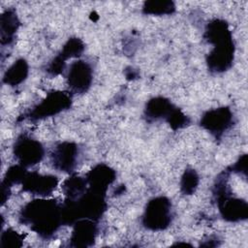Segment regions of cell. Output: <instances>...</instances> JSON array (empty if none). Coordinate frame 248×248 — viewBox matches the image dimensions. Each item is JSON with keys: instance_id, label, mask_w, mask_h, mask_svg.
Wrapping results in <instances>:
<instances>
[{"instance_id": "obj_1", "label": "cell", "mask_w": 248, "mask_h": 248, "mask_svg": "<svg viewBox=\"0 0 248 248\" xmlns=\"http://www.w3.org/2000/svg\"><path fill=\"white\" fill-rule=\"evenodd\" d=\"M18 222L29 227L43 239H50L63 226L61 203L54 199L32 200L19 210Z\"/></svg>"}, {"instance_id": "obj_2", "label": "cell", "mask_w": 248, "mask_h": 248, "mask_svg": "<svg viewBox=\"0 0 248 248\" xmlns=\"http://www.w3.org/2000/svg\"><path fill=\"white\" fill-rule=\"evenodd\" d=\"M203 37L213 46L205 58L208 71L221 74L231 69L234 60L235 46L227 21L220 18L211 19L205 27Z\"/></svg>"}, {"instance_id": "obj_3", "label": "cell", "mask_w": 248, "mask_h": 248, "mask_svg": "<svg viewBox=\"0 0 248 248\" xmlns=\"http://www.w3.org/2000/svg\"><path fill=\"white\" fill-rule=\"evenodd\" d=\"M229 171H222L216 178L212 188L213 198L220 215L228 222H239L248 217V203L245 200L233 197L228 184Z\"/></svg>"}, {"instance_id": "obj_4", "label": "cell", "mask_w": 248, "mask_h": 248, "mask_svg": "<svg viewBox=\"0 0 248 248\" xmlns=\"http://www.w3.org/2000/svg\"><path fill=\"white\" fill-rule=\"evenodd\" d=\"M173 219L172 204L169 198L158 196L150 199L141 216L142 226L153 232H161L168 229Z\"/></svg>"}, {"instance_id": "obj_5", "label": "cell", "mask_w": 248, "mask_h": 248, "mask_svg": "<svg viewBox=\"0 0 248 248\" xmlns=\"http://www.w3.org/2000/svg\"><path fill=\"white\" fill-rule=\"evenodd\" d=\"M71 106L72 95L70 92L52 90L46 94L43 101L33 107L31 110L26 112L23 119H29L30 121L43 120L69 109Z\"/></svg>"}, {"instance_id": "obj_6", "label": "cell", "mask_w": 248, "mask_h": 248, "mask_svg": "<svg viewBox=\"0 0 248 248\" xmlns=\"http://www.w3.org/2000/svg\"><path fill=\"white\" fill-rule=\"evenodd\" d=\"M45 153L42 142L27 135L18 136L13 144L14 157L26 169L39 164L44 159Z\"/></svg>"}, {"instance_id": "obj_7", "label": "cell", "mask_w": 248, "mask_h": 248, "mask_svg": "<svg viewBox=\"0 0 248 248\" xmlns=\"http://www.w3.org/2000/svg\"><path fill=\"white\" fill-rule=\"evenodd\" d=\"M199 124L216 140H219L234 124V116L229 107H219L206 110L202 115Z\"/></svg>"}, {"instance_id": "obj_8", "label": "cell", "mask_w": 248, "mask_h": 248, "mask_svg": "<svg viewBox=\"0 0 248 248\" xmlns=\"http://www.w3.org/2000/svg\"><path fill=\"white\" fill-rule=\"evenodd\" d=\"M79 147L74 141L64 140L57 142L50 154V164L58 171L72 174L78 166Z\"/></svg>"}, {"instance_id": "obj_9", "label": "cell", "mask_w": 248, "mask_h": 248, "mask_svg": "<svg viewBox=\"0 0 248 248\" xmlns=\"http://www.w3.org/2000/svg\"><path fill=\"white\" fill-rule=\"evenodd\" d=\"M66 81L71 93L79 95L86 93L93 81L91 64L82 59L72 62L67 71Z\"/></svg>"}, {"instance_id": "obj_10", "label": "cell", "mask_w": 248, "mask_h": 248, "mask_svg": "<svg viewBox=\"0 0 248 248\" xmlns=\"http://www.w3.org/2000/svg\"><path fill=\"white\" fill-rule=\"evenodd\" d=\"M59 179L54 174H42L38 171H27L21 188L23 192L38 196L39 198H46L50 196L56 189Z\"/></svg>"}, {"instance_id": "obj_11", "label": "cell", "mask_w": 248, "mask_h": 248, "mask_svg": "<svg viewBox=\"0 0 248 248\" xmlns=\"http://www.w3.org/2000/svg\"><path fill=\"white\" fill-rule=\"evenodd\" d=\"M84 177L89 189L106 196L108 187L116 179V171L109 166L100 163L93 167Z\"/></svg>"}, {"instance_id": "obj_12", "label": "cell", "mask_w": 248, "mask_h": 248, "mask_svg": "<svg viewBox=\"0 0 248 248\" xmlns=\"http://www.w3.org/2000/svg\"><path fill=\"white\" fill-rule=\"evenodd\" d=\"M98 234V222L91 219H79L73 225L70 237L72 247H90Z\"/></svg>"}, {"instance_id": "obj_13", "label": "cell", "mask_w": 248, "mask_h": 248, "mask_svg": "<svg viewBox=\"0 0 248 248\" xmlns=\"http://www.w3.org/2000/svg\"><path fill=\"white\" fill-rule=\"evenodd\" d=\"M175 108L176 106H174L166 97H153L145 104L143 109V117L147 122H154L161 119L167 122Z\"/></svg>"}, {"instance_id": "obj_14", "label": "cell", "mask_w": 248, "mask_h": 248, "mask_svg": "<svg viewBox=\"0 0 248 248\" xmlns=\"http://www.w3.org/2000/svg\"><path fill=\"white\" fill-rule=\"evenodd\" d=\"M20 25L16 11L14 8H8L0 16V37L1 45L9 46L14 43L16 31Z\"/></svg>"}, {"instance_id": "obj_15", "label": "cell", "mask_w": 248, "mask_h": 248, "mask_svg": "<svg viewBox=\"0 0 248 248\" xmlns=\"http://www.w3.org/2000/svg\"><path fill=\"white\" fill-rule=\"evenodd\" d=\"M29 66L24 58L15 61L5 72L3 82L10 86H16L22 83L28 77Z\"/></svg>"}, {"instance_id": "obj_16", "label": "cell", "mask_w": 248, "mask_h": 248, "mask_svg": "<svg viewBox=\"0 0 248 248\" xmlns=\"http://www.w3.org/2000/svg\"><path fill=\"white\" fill-rule=\"evenodd\" d=\"M87 187L88 185L85 177L72 173L63 181L61 189L66 199L77 200L86 192Z\"/></svg>"}, {"instance_id": "obj_17", "label": "cell", "mask_w": 248, "mask_h": 248, "mask_svg": "<svg viewBox=\"0 0 248 248\" xmlns=\"http://www.w3.org/2000/svg\"><path fill=\"white\" fill-rule=\"evenodd\" d=\"M176 7L174 2L168 0H151L143 3L141 12L144 15L164 16L171 15L175 12Z\"/></svg>"}, {"instance_id": "obj_18", "label": "cell", "mask_w": 248, "mask_h": 248, "mask_svg": "<svg viewBox=\"0 0 248 248\" xmlns=\"http://www.w3.org/2000/svg\"><path fill=\"white\" fill-rule=\"evenodd\" d=\"M26 173H27V169L24 168L23 166L19 164L11 166L7 170L4 175V178L1 182V189L11 192V188L14 185H17V184L21 185Z\"/></svg>"}, {"instance_id": "obj_19", "label": "cell", "mask_w": 248, "mask_h": 248, "mask_svg": "<svg viewBox=\"0 0 248 248\" xmlns=\"http://www.w3.org/2000/svg\"><path fill=\"white\" fill-rule=\"evenodd\" d=\"M84 43L77 37H72L62 46V49L57 54L63 61H67L70 58L79 57L84 51Z\"/></svg>"}, {"instance_id": "obj_20", "label": "cell", "mask_w": 248, "mask_h": 248, "mask_svg": "<svg viewBox=\"0 0 248 248\" xmlns=\"http://www.w3.org/2000/svg\"><path fill=\"white\" fill-rule=\"evenodd\" d=\"M200 176L196 170L192 168L185 169L180 179V191L185 196L193 195L198 189Z\"/></svg>"}, {"instance_id": "obj_21", "label": "cell", "mask_w": 248, "mask_h": 248, "mask_svg": "<svg viewBox=\"0 0 248 248\" xmlns=\"http://www.w3.org/2000/svg\"><path fill=\"white\" fill-rule=\"evenodd\" d=\"M24 235L12 228H8L1 233L0 246L2 248H18L23 244Z\"/></svg>"}, {"instance_id": "obj_22", "label": "cell", "mask_w": 248, "mask_h": 248, "mask_svg": "<svg viewBox=\"0 0 248 248\" xmlns=\"http://www.w3.org/2000/svg\"><path fill=\"white\" fill-rule=\"evenodd\" d=\"M167 123L173 131H176L189 126L191 123V119L179 108L176 107L167 120Z\"/></svg>"}, {"instance_id": "obj_23", "label": "cell", "mask_w": 248, "mask_h": 248, "mask_svg": "<svg viewBox=\"0 0 248 248\" xmlns=\"http://www.w3.org/2000/svg\"><path fill=\"white\" fill-rule=\"evenodd\" d=\"M66 68V62L63 61L58 55L54 56L46 65V71L51 77H56L64 72Z\"/></svg>"}, {"instance_id": "obj_24", "label": "cell", "mask_w": 248, "mask_h": 248, "mask_svg": "<svg viewBox=\"0 0 248 248\" xmlns=\"http://www.w3.org/2000/svg\"><path fill=\"white\" fill-rule=\"evenodd\" d=\"M227 170L230 172L241 174V175H244V177H246L247 176V155L243 154L242 156H240L238 160L233 165L229 167Z\"/></svg>"}]
</instances>
